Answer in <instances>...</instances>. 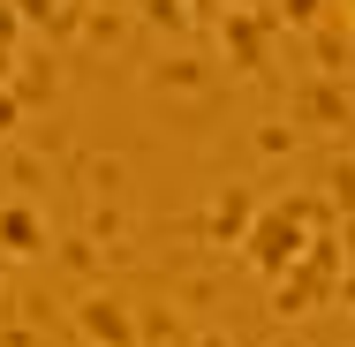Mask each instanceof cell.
<instances>
[{"instance_id":"cell-1","label":"cell","mask_w":355,"mask_h":347,"mask_svg":"<svg viewBox=\"0 0 355 347\" xmlns=\"http://www.w3.org/2000/svg\"><path fill=\"white\" fill-rule=\"evenodd\" d=\"M340 8H348V23H355V0H340Z\"/></svg>"}]
</instances>
